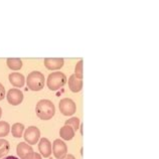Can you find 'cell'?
<instances>
[{"instance_id": "cell-1", "label": "cell", "mask_w": 159, "mask_h": 159, "mask_svg": "<svg viewBox=\"0 0 159 159\" xmlns=\"http://www.w3.org/2000/svg\"><path fill=\"white\" fill-rule=\"evenodd\" d=\"M35 112L39 119L49 120L53 117L54 112H56V108H54L53 103L51 100L43 99V100H40V101L36 104Z\"/></svg>"}, {"instance_id": "cell-12", "label": "cell", "mask_w": 159, "mask_h": 159, "mask_svg": "<svg viewBox=\"0 0 159 159\" xmlns=\"http://www.w3.org/2000/svg\"><path fill=\"white\" fill-rule=\"evenodd\" d=\"M69 87L73 93H79L83 89V81L77 79L75 75H72L69 79Z\"/></svg>"}, {"instance_id": "cell-13", "label": "cell", "mask_w": 159, "mask_h": 159, "mask_svg": "<svg viewBox=\"0 0 159 159\" xmlns=\"http://www.w3.org/2000/svg\"><path fill=\"white\" fill-rule=\"evenodd\" d=\"M60 135L61 137L64 140L66 141H70L72 140L74 136H75V131L74 129L70 127V126H68V125H65L64 127L61 128L60 130Z\"/></svg>"}, {"instance_id": "cell-19", "label": "cell", "mask_w": 159, "mask_h": 159, "mask_svg": "<svg viewBox=\"0 0 159 159\" xmlns=\"http://www.w3.org/2000/svg\"><path fill=\"white\" fill-rule=\"evenodd\" d=\"M75 76L79 80H83V60L79 61L75 69Z\"/></svg>"}, {"instance_id": "cell-15", "label": "cell", "mask_w": 159, "mask_h": 159, "mask_svg": "<svg viewBox=\"0 0 159 159\" xmlns=\"http://www.w3.org/2000/svg\"><path fill=\"white\" fill-rule=\"evenodd\" d=\"M23 131H24V126L21 123H15L13 124V126L11 127V133H12V135H13V137L15 138L21 137Z\"/></svg>"}, {"instance_id": "cell-21", "label": "cell", "mask_w": 159, "mask_h": 159, "mask_svg": "<svg viewBox=\"0 0 159 159\" xmlns=\"http://www.w3.org/2000/svg\"><path fill=\"white\" fill-rule=\"evenodd\" d=\"M5 97V88L3 87L2 84H0V101H2Z\"/></svg>"}, {"instance_id": "cell-11", "label": "cell", "mask_w": 159, "mask_h": 159, "mask_svg": "<svg viewBox=\"0 0 159 159\" xmlns=\"http://www.w3.org/2000/svg\"><path fill=\"white\" fill-rule=\"evenodd\" d=\"M8 79H9V82L11 85L16 88H22L24 86V83H25V79H24L23 75L19 73L10 74Z\"/></svg>"}, {"instance_id": "cell-2", "label": "cell", "mask_w": 159, "mask_h": 159, "mask_svg": "<svg viewBox=\"0 0 159 159\" xmlns=\"http://www.w3.org/2000/svg\"><path fill=\"white\" fill-rule=\"evenodd\" d=\"M26 85L31 91H40L44 87V76L39 70L31 72L27 76Z\"/></svg>"}, {"instance_id": "cell-4", "label": "cell", "mask_w": 159, "mask_h": 159, "mask_svg": "<svg viewBox=\"0 0 159 159\" xmlns=\"http://www.w3.org/2000/svg\"><path fill=\"white\" fill-rule=\"evenodd\" d=\"M24 140H25L29 145H34L39 140L40 131L39 129L35 126H29L25 129L24 132Z\"/></svg>"}, {"instance_id": "cell-16", "label": "cell", "mask_w": 159, "mask_h": 159, "mask_svg": "<svg viewBox=\"0 0 159 159\" xmlns=\"http://www.w3.org/2000/svg\"><path fill=\"white\" fill-rule=\"evenodd\" d=\"M9 149H10L9 142L5 139L0 138V158L5 156L6 154L9 152Z\"/></svg>"}, {"instance_id": "cell-10", "label": "cell", "mask_w": 159, "mask_h": 159, "mask_svg": "<svg viewBox=\"0 0 159 159\" xmlns=\"http://www.w3.org/2000/svg\"><path fill=\"white\" fill-rule=\"evenodd\" d=\"M33 152V149L30 145L26 144L25 142H20L16 147V153H17V156L20 157L21 159H24L27 155H29L30 153Z\"/></svg>"}, {"instance_id": "cell-22", "label": "cell", "mask_w": 159, "mask_h": 159, "mask_svg": "<svg viewBox=\"0 0 159 159\" xmlns=\"http://www.w3.org/2000/svg\"><path fill=\"white\" fill-rule=\"evenodd\" d=\"M62 159H76V158H75V156L72 155V154H66V155Z\"/></svg>"}, {"instance_id": "cell-7", "label": "cell", "mask_w": 159, "mask_h": 159, "mask_svg": "<svg viewBox=\"0 0 159 159\" xmlns=\"http://www.w3.org/2000/svg\"><path fill=\"white\" fill-rule=\"evenodd\" d=\"M7 101L12 106H17L23 101V94L18 89H10L7 93Z\"/></svg>"}, {"instance_id": "cell-6", "label": "cell", "mask_w": 159, "mask_h": 159, "mask_svg": "<svg viewBox=\"0 0 159 159\" xmlns=\"http://www.w3.org/2000/svg\"><path fill=\"white\" fill-rule=\"evenodd\" d=\"M52 152L54 154V157L57 159H62L68 153V146L61 139H57L53 141V144L52 146Z\"/></svg>"}, {"instance_id": "cell-3", "label": "cell", "mask_w": 159, "mask_h": 159, "mask_svg": "<svg viewBox=\"0 0 159 159\" xmlns=\"http://www.w3.org/2000/svg\"><path fill=\"white\" fill-rule=\"evenodd\" d=\"M66 75L61 72H56L48 76V87L49 90L57 91L58 89H61V87H64L66 85Z\"/></svg>"}, {"instance_id": "cell-20", "label": "cell", "mask_w": 159, "mask_h": 159, "mask_svg": "<svg viewBox=\"0 0 159 159\" xmlns=\"http://www.w3.org/2000/svg\"><path fill=\"white\" fill-rule=\"evenodd\" d=\"M24 159H41V155L36 152H32L29 155H27Z\"/></svg>"}, {"instance_id": "cell-9", "label": "cell", "mask_w": 159, "mask_h": 159, "mask_svg": "<svg viewBox=\"0 0 159 159\" xmlns=\"http://www.w3.org/2000/svg\"><path fill=\"white\" fill-rule=\"evenodd\" d=\"M64 58H44V66L48 70H60L64 66Z\"/></svg>"}, {"instance_id": "cell-17", "label": "cell", "mask_w": 159, "mask_h": 159, "mask_svg": "<svg viewBox=\"0 0 159 159\" xmlns=\"http://www.w3.org/2000/svg\"><path fill=\"white\" fill-rule=\"evenodd\" d=\"M9 130H10L9 124L5 122V121H1L0 122V138L7 136L8 133H9Z\"/></svg>"}, {"instance_id": "cell-5", "label": "cell", "mask_w": 159, "mask_h": 159, "mask_svg": "<svg viewBox=\"0 0 159 159\" xmlns=\"http://www.w3.org/2000/svg\"><path fill=\"white\" fill-rule=\"evenodd\" d=\"M60 111L65 116H72L77 111L76 104H75V102L72 99L69 98L62 99L60 102Z\"/></svg>"}, {"instance_id": "cell-23", "label": "cell", "mask_w": 159, "mask_h": 159, "mask_svg": "<svg viewBox=\"0 0 159 159\" xmlns=\"http://www.w3.org/2000/svg\"><path fill=\"white\" fill-rule=\"evenodd\" d=\"M4 159H18V158L15 157V156H7V157H5Z\"/></svg>"}, {"instance_id": "cell-18", "label": "cell", "mask_w": 159, "mask_h": 159, "mask_svg": "<svg viewBox=\"0 0 159 159\" xmlns=\"http://www.w3.org/2000/svg\"><path fill=\"white\" fill-rule=\"evenodd\" d=\"M65 125L70 126V127L74 129V131L76 132L78 129H79V126H80V120H79V118H77V117H73V118H70L68 121H66V124Z\"/></svg>"}, {"instance_id": "cell-24", "label": "cell", "mask_w": 159, "mask_h": 159, "mask_svg": "<svg viewBox=\"0 0 159 159\" xmlns=\"http://www.w3.org/2000/svg\"><path fill=\"white\" fill-rule=\"evenodd\" d=\"M1 116H2V109L0 108V118H1Z\"/></svg>"}, {"instance_id": "cell-8", "label": "cell", "mask_w": 159, "mask_h": 159, "mask_svg": "<svg viewBox=\"0 0 159 159\" xmlns=\"http://www.w3.org/2000/svg\"><path fill=\"white\" fill-rule=\"evenodd\" d=\"M39 150L43 157H49L52 154V144L48 138H41L39 143Z\"/></svg>"}, {"instance_id": "cell-14", "label": "cell", "mask_w": 159, "mask_h": 159, "mask_svg": "<svg viewBox=\"0 0 159 159\" xmlns=\"http://www.w3.org/2000/svg\"><path fill=\"white\" fill-rule=\"evenodd\" d=\"M6 64L8 66V68L13 70H19L22 68V61L20 58H7Z\"/></svg>"}]
</instances>
